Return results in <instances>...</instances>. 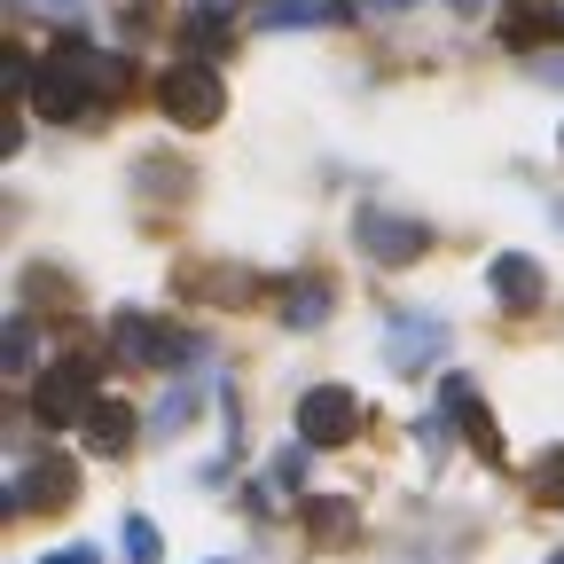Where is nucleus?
<instances>
[{
  "instance_id": "obj_1",
  "label": "nucleus",
  "mask_w": 564,
  "mask_h": 564,
  "mask_svg": "<svg viewBox=\"0 0 564 564\" xmlns=\"http://www.w3.org/2000/svg\"><path fill=\"white\" fill-rule=\"evenodd\" d=\"M110 95H126V63L102 55V47H79V40H63V47L32 70V102H40L47 118H79V110H95V102H110Z\"/></svg>"
},
{
  "instance_id": "obj_2",
  "label": "nucleus",
  "mask_w": 564,
  "mask_h": 564,
  "mask_svg": "<svg viewBox=\"0 0 564 564\" xmlns=\"http://www.w3.org/2000/svg\"><path fill=\"white\" fill-rule=\"evenodd\" d=\"M110 345L126 352L133 369H188L196 361V337L173 329V322H158V314H118L110 322Z\"/></svg>"
},
{
  "instance_id": "obj_3",
  "label": "nucleus",
  "mask_w": 564,
  "mask_h": 564,
  "mask_svg": "<svg viewBox=\"0 0 564 564\" xmlns=\"http://www.w3.org/2000/svg\"><path fill=\"white\" fill-rule=\"evenodd\" d=\"M352 236H361V251H369L377 267H408V259L432 251V228H423V220H400V212H384V204H361Z\"/></svg>"
},
{
  "instance_id": "obj_4",
  "label": "nucleus",
  "mask_w": 564,
  "mask_h": 564,
  "mask_svg": "<svg viewBox=\"0 0 564 564\" xmlns=\"http://www.w3.org/2000/svg\"><path fill=\"white\" fill-rule=\"evenodd\" d=\"M447 352V322L440 314H392V329H384V369L392 377H423Z\"/></svg>"
},
{
  "instance_id": "obj_5",
  "label": "nucleus",
  "mask_w": 564,
  "mask_h": 564,
  "mask_svg": "<svg viewBox=\"0 0 564 564\" xmlns=\"http://www.w3.org/2000/svg\"><path fill=\"white\" fill-rule=\"evenodd\" d=\"M352 432H361V400H352L345 384H314V392L299 400V440H314V447H345Z\"/></svg>"
},
{
  "instance_id": "obj_6",
  "label": "nucleus",
  "mask_w": 564,
  "mask_h": 564,
  "mask_svg": "<svg viewBox=\"0 0 564 564\" xmlns=\"http://www.w3.org/2000/svg\"><path fill=\"white\" fill-rule=\"evenodd\" d=\"M158 95H165V110H173L181 126H212V118H220V110H228V95H220V79H212V63H196V55L165 70V87H158Z\"/></svg>"
},
{
  "instance_id": "obj_7",
  "label": "nucleus",
  "mask_w": 564,
  "mask_h": 564,
  "mask_svg": "<svg viewBox=\"0 0 564 564\" xmlns=\"http://www.w3.org/2000/svg\"><path fill=\"white\" fill-rule=\"evenodd\" d=\"M95 400H102V392H95V369H87V361H55V369L40 377V392H32L40 423H79Z\"/></svg>"
},
{
  "instance_id": "obj_8",
  "label": "nucleus",
  "mask_w": 564,
  "mask_h": 564,
  "mask_svg": "<svg viewBox=\"0 0 564 564\" xmlns=\"http://www.w3.org/2000/svg\"><path fill=\"white\" fill-rule=\"evenodd\" d=\"M70 494H79V470H70L63 455H47V463H32V470H17L9 502H17V510H63Z\"/></svg>"
},
{
  "instance_id": "obj_9",
  "label": "nucleus",
  "mask_w": 564,
  "mask_h": 564,
  "mask_svg": "<svg viewBox=\"0 0 564 564\" xmlns=\"http://www.w3.org/2000/svg\"><path fill=\"white\" fill-rule=\"evenodd\" d=\"M486 282H494V299H502L510 314H533V306H541V291H549V282H541V267H533L525 251H502Z\"/></svg>"
},
{
  "instance_id": "obj_10",
  "label": "nucleus",
  "mask_w": 564,
  "mask_h": 564,
  "mask_svg": "<svg viewBox=\"0 0 564 564\" xmlns=\"http://www.w3.org/2000/svg\"><path fill=\"white\" fill-rule=\"evenodd\" d=\"M447 415H455L463 432H470V447H478V455H502V440H494V415H486V400H478L463 377H447Z\"/></svg>"
},
{
  "instance_id": "obj_11",
  "label": "nucleus",
  "mask_w": 564,
  "mask_h": 564,
  "mask_svg": "<svg viewBox=\"0 0 564 564\" xmlns=\"http://www.w3.org/2000/svg\"><path fill=\"white\" fill-rule=\"evenodd\" d=\"M133 432H141V423H133V408H126V400H95V408H87V440H95L102 455H126V447H133Z\"/></svg>"
},
{
  "instance_id": "obj_12",
  "label": "nucleus",
  "mask_w": 564,
  "mask_h": 564,
  "mask_svg": "<svg viewBox=\"0 0 564 564\" xmlns=\"http://www.w3.org/2000/svg\"><path fill=\"white\" fill-rule=\"evenodd\" d=\"M322 314H329V282H314V274L282 282V322H291V329H314Z\"/></svg>"
},
{
  "instance_id": "obj_13",
  "label": "nucleus",
  "mask_w": 564,
  "mask_h": 564,
  "mask_svg": "<svg viewBox=\"0 0 564 564\" xmlns=\"http://www.w3.org/2000/svg\"><path fill=\"white\" fill-rule=\"evenodd\" d=\"M329 9L322 0H267L259 9V32H306V24H322Z\"/></svg>"
},
{
  "instance_id": "obj_14",
  "label": "nucleus",
  "mask_w": 564,
  "mask_h": 564,
  "mask_svg": "<svg viewBox=\"0 0 564 564\" xmlns=\"http://www.w3.org/2000/svg\"><path fill=\"white\" fill-rule=\"evenodd\" d=\"M133 188H150V196H181V188H188V165H173V158H141V165H133Z\"/></svg>"
},
{
  "instance_id": "obj_15",
  "label": "nucleus",
  "mask_w": 564,
  "mask_h": 564,
  "mask_svg": "<svg viewBox=\"0 0 564 564\" xmlns=\"http://www.w3.org/2000/svg\"><path fill=\"white\" fill-rule=\"evenodd\" d=\"M220 40H228V9H220V0H212L204 17H188V47H196V55H212Z\"/></svg>"
},
{
  "instance_id": "obj_16",
  "label": "nucleus",
  "mask_w": 564,
  "mask_h": 564,
  "mask_svg": "<svg viewBox=\"0 0 564 564\" xmlns=\"http://www.w3.org/2000/svg\"><path fill=\"white\" fill-rule=\"evenodd\" d=\"M126 556H133V564H158V556H165V533H158L150 518H126Z\"/></svg>"
},
{
  "instance_id": "obj_17",
  "label": "nucleus",
  "mask_w": 564,
  "mask_h": 564,
  "mask_svg": "<svg viewBox=\"0 0 564 564\" xmlns=\"http://www.w3.org/2000/svg\"><path fill=\"white\" fill-rule=\"evenodd\" d=\"M549 24H556V9H518V17L502 24V40H510V47H533V40H541Z\"/></svg>"
},
{
  "instance_id": "obj_18",
  "label": "nucleus",
  "mask_w": 564,
  "mask_h": 564,
  "mask_svg": "<svg viewBox=\"0 0 564 564\" xmlns=\"http://www.w3.org/2000/svg\"><path fill=\"white\" fill-rule=\"evenodd\" d=\"M196 408H204V392H196V384H173V400L158 408V423H165V432H181V423H188Z\"/></svg>"
},
{
  "instance_id": "obj_19",
  "label": "nucleus",
  "mask_w": 564,
  "mask_h": 564,
  "mask_svg": "<svg viewBox=\"0 0 564 564\" xmlns=\"http://www.w3.org/2000/svg\"><path fill=\"white\" fill-rule=\"evenodd\" d=\"M314 533L345 541V533H352V510H345V502H314Z\"/></svg>"
},
{
  "instance_id": "obj_20",
  "label": "nucleus",
  "mask_w": 564,
  "mask_h": 564,
  "mask_svg": "<svg viewBox=\"0 0 564 564\" xmlns=\"http://www.w3.org/2000/svg\"><path fill=\"white\" fill-rule=\"evenodd\" d=\"M0 352H9V369H24V361H32V329H24V322H9V337H0Z\"/></svg>"
},
{
  "instance_id": "obj_21",
  "label": "nucleus",
  "mask_w": 564,
  "mask_h": 564,
  "mask_svg": "<svg viewBox=\"0 0 564 564\" xmlns=\"http://www.w3.org/2000/svg\"><path fill=\"white\" fill-rule=\"evenodd\" d=\"M556 486H564V447H556V455L533 470V494H556Z\"/></svg>"
},
{
  "instance_id": "obj_22",
  "label": "nucleus",
  "mask_w": 564,
  "mask_h": 564,
  "mask_svg": "<svg viewBox=\"0 0 564 564\" xmlns=\"http://www.w3.org/2000/svg\"><path fill=\"white\" fill-rule=\"evenodd\" d=\"M306 447H314V440H306ZM306 447H291V455L274 463V478H282V486H299V478H306Z\"/></svg>"
},
{
  "instance_id": "obj_23",
  "label": "nucleus",
  "mask_w": 564,
  "mask_h": 564,
  "mask_svg": "<svg viewBox=\"0 0 564 564\" xmlns=\"http://www.w3.org/2000/svg\"><path fill=\"white\" fill-rule=\"evenodd\" d=\"M47 564H95V549H55Z\"/></svg>"
},
{
  "instance_id": "obj_24",
  "label": "nucleus",
  "mask_w": 564,
  "mask_h": 564,
  "mask_svg": "<svg viewBox=\"0 0 564 564\" xmlns=\"http://www.w3.org/2000/svg\"><path fill=\"white\" fill-rule=\"evenodd\" d=\"M447 9H455V17H478V9H486V0H447Z\"/></svg>"
},
{
  "instance_id": "obj_25",
  "label": "nucleus",
  "mask_w": 564,
  "mask_h": 564,
  "mask_svg": "<svg viewBox=\"0 0 564 564\" xmlns=\"http://www.w3.org/2000/svg\"><path fill=\"white\" fill-rule=\"evenodd\" d=\"M361 9H415V0H361Z\"/></svg>"
},
{
  "instance_id": "obj_26",
  "label": "nucleus",
  "mask_w": 564,
  "mask_h": 564,
  "mask_svg": "<svg viewBox=\"0 0 564 564\" xmlns=\"http://www.w3.org/2000/svg\"><path fill=\"white\" fill-rule=\"evenodd\" d=\"M549 564H564V549H556V556H549Z\"/></svg>"
}]
</instances>
